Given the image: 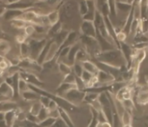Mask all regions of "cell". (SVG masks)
<instances>
[{
	"label": "cell",
	"instance_id": "cell-35",
	"mask_svg": "<svg viewBox=\"0 0 148 127\" xmlns=\"http://www.w3.org/2000/svg\"><path fill=\"white\" fill-rule=\"evenodd\" d=\"M73 73L77 77H81L82 72H83V68H82L81 63H75L73 65Z\"/></svg>",
	"mask_w": 148,
	"mask_h": 127
},
{
	"label": "cell",
	"instance_id": "cell-36",
	"mask_svg": "<svg viewBox=\"0 0 148 127\" xmlns=\"http://www.w3.org/2000/svg\"><path fill=\"white\" fill-rule=\"evenodd\" d=\"M56 118H51V117H48V118L45 119L44 121H40L39 123L40 127H51L56 121Z\"/></svg>",
	"mask_w": 148,
	"mask_h": 127
},
{
	"label": "cell",
	"instance_id": "cell-7",
	"mask_svg": "<svg viewBox=\"0 0 148 127\" xmlns=\"http://www.w3.org/2000/svg\"><path fill=\"white\" fill-rule=\"evenodd\" d=\"M19 75H20V77L22 78L24 80H25L29 84L33 85L36 87H40L41 85V82L40 81L39 79L32 73H29L25 71H22V72H19Z\"/></svg>",
	"mask_w": 148,
	"mask_h": 127
},
{
	"label": "cell",
	"instance_id": "cell-23",
	"mask_svg": "<svg viewBox=\"0 0 148 127\" xmlns=\"http://www.w3.org/2000/svg\"><path fill=\"white\" fill-rule=\"evenodd\" d=\"M90 60L89 59V54H88L84 48H80L79 51L77 52L75 57V63H82L83 61Z\"/></svg>",
	"mask_w": 148,
	"mask_h": 127
},
{
	"label": "cell",
	"instance_id": "cell-34",
	"mask_svg": "<svg viewBox=\"0 0 148 127\" xmlns=\"http://www.w3.org/2000/svg\"><path fill=\"white\" fill-rule=\"evenodd\" d=\"M36 117H37V119H38V121H39V123L40 122V121H44L45 119H46L48 117H49V110L47 109L46 107L42 106V108L40 109L39 114L37 115Z\"/></svg>",
	"mask_w": 148,
	"mask_h": 127
},
{
	"label": "cell",
	"instance_id": "cell-27",
	"mask_svg": "<svg viewBox=\"0 0 148 127\" xmlns=\"http://www.w3.org/2000/svg\"><path fill=\"white\" fill-rule=\"evenodd\" d=\"M10 24L12 26H14L16 29H18V30H21V29H25L26 27V26L28 25V23L26 21H25L24 20H22L21 18H15L12 21H10Z\"/></svg>",
	"mask_w": 148,
	"mask_h": 127
},
{
	"label": "cell",
	"instance_id": "cell-47",
	"mask_svg": "<svg viewBox=\"0 0 148 127\" xmlns=\"http://www.w3.org/2000/svg\"><path fill=\"white\" fill-rule=\"evenodd\" d=\"M121 127H132V125H126V126H121Z\"/></svg>",
	"mask_w": 148,
	"mask_h": 127
},
{
	"label": "cell",
	"instance_id": "cell-14",
	"mask_svg": "<svg viewBox=\"0 0 148 127\" xmlns=\"http://www.w3.org/2000/svg\"><path fill=\"white\" fill-rule=\"evenodd\" d=\"M16 110H11L4 113V122L7 127H13L15 123Z\"/></svg>",
	"mask_w": 148,
	"mask_h": 127
},
{
	"label": "cell",
	"instance_id": "cell-13",
	"mask_svg": "<svg viewBox=\"0 0 148 127\" xmlns=\"http://www.w3.org/2000/svg\"><path fill=\"white\" fill-rule=\"evenodd\" d=\"M23 11L24 10H20L6 9L3 17L6 21H11L14 19H15V18H19L22 14Z\"/></svg>",
	"mask_w": 148,
	"mask_h": 127
},
{
	"label": "cell",
	"instance_id": "cell-30",
	"mask_svg": "<svg viewBox=\"0 0 148 127\" xmlns=\"http://www.w3.org/2000/svg\"><path fill=\"white\" fill-rule=\"evenodd\" d=\"M18 93L19 94H21V93H23L25 91H27L29 90V84H28L27 82L24 80V79H22L20 77V79L18 80Z\"/></svg>",
	"mask_w": 148,
	"mask_h": 127
},
{
	"label": "cell",
	"instance_id": "cell-12",
	"mask_svg": "<svg viewBox=\"0 0 148 127\" xmlns=\"http://www.w3.org/2000/svg\"><path fill=\"white\" fill-rule=\"evenodd\" d=\"M78 33L76 31H69V33L67 34V36L66 37V40L64 41V44L62 45L60 49L64 47H71L73 45H75V43H77V40H78ZM59 49V50H60Z\"/></svg>",
	"mask_w": 148,
	"mask_h": 127
},
{
	"label": "cell",
	"instance_id": "cell-31",
	"mask_svg": "<svg viewBox=\"0 0 148 127\" xmlns=\"http://www.w3.org/2000/svg\"><path fill=\"white\" fill-rule=\"evenodd\" d=\"M78 10H79V14L80 15L83 16L87 13L88 11V5L86 1H80L78 3Z\"/></svg>",
	"mask_w": 148,
	"mask_h": 127
},
{
	"label": "cell",
	"instance_id": "cell-38",
	"mask_svg": "<svg viewBox=\"0 0 148 127\" xmlns=\"http://www.w3.org/2000/svg\"><path fill=\"white\" fill-rule=\"evenodd\" d=\"M26 118H27V115L24 111L18 109L16 110V121L23 122L26 120Z\"/></svg>",
	"mask_w": 148,
	"mask_h": 127
},
{
	"label": "cell",
	"instance_id": "cell-33",
	"mask_svg": "<svg viewBox=\"0 0 148 127\" xmlns=\"http://www.w3.org/2000/svg\"><path fill=\"white\" fill-rule=\"evenodd\" d=\"M94 76H93V75L90 74V72H86V71L83 70V72H82V76H81V79H82V81L85 83L86 87H87V85L89 84L92 80H93Z\"/></svg>",
	"mask_w": 148,
	"mask_h": 127
},
{
	"label": "cell",
	"instance_id": "cell-29",
	"mask_svg": "<svg viewBox=\"0 0 148 127\" xmlns=\"http://www.w3.org/2000/svg\"><path fill=\"white\" fill-rule=\"evenodd\" d=\"M59 71L61 74H63L64 76H66L69 73L72 72V68L67 65L66 64L62 63V62H59Z\"/></svg>",
	"mask_w": 148,
	"mask_h": 127
},
{
	"label": "cell",
	"instance_id": "cell-28",
	"mask_svg": "<svg viewBox=\"0 0 148 127\" xmlns=\"http://www.w3.org/2000/svg\"><path fill=\"white\" fill-rule=\"evenodd\" d=\"M42 108V105L40 104V103L38 101H36V102H33V103L32 104V106H30L29 108V113L32 115H34V116H37V115L39 114L40 110Z\"/></svg>",
	"mask_w": 148,
	"mask_h": 127
},
{
	"label": "cell",
	"instance_id": "cell-37",
	"mask_svg": "<svg viewBox=\"0 0 148 127\" xmlns=\"http://www.w3.org/2000/svg\"><path fill=\"white\" fill-rule=\"evenodd\" d=\"M75 80H76V76L72 72L67 74L66 76H64V83H66V84H75Z\"/></svg>",
	"mask_w": 148,
	"mask_h": 127
},
{
	"label": "cell",
	"instance_id": "cell-4",
	"mask_svg": "<svg viewBox=\"0 0 148 127\" xmlns=\"http://www.w3.org/2000/svg\"><path fill=\"white\" fill-rule=\"evenodd\" d=\"M86 92L84 91H81L77 88H74L67 91L66 94L64 95L65 99L71 103L72 105H75V103H81L83 101Z\"/></svg>",
	"mask_w": 148,
	"mask_h": 127
},
{
	"label": "cell",
	"instance_id": "cell-10",
	"mask_svg": "<svg viewBox=\"0 0 148 127\" xmlns=\"http://www.w3.org/2000/svg\"><path fill=\"white\" fill-rule=\"evenodd\" d=\"M59 49H60V46H58L56 43L54 42V41L51 40V44H50V46H49V50H48V52H47L45 60V62H44V63H46V62L52 61V60L56 57V55L58 54Z\"/></svg>",
	"mask_w": 148,
	"mask_h": 127
},
{
	"label": "cell",
	"instance_id": "cell-16",
	"mask_svg": "<svg viewBox=\"0 0 148 127\" xmlns=\"http://www.w3.org/2000/svg\"><path fill=\"white\" fill-rule=\"evenodd\" d=\"M21 95L22 99L25 100L26 102H36V101H38L40 99V96L39 94H37L36 92L32 91L30 89L29 91L21 93Z\"/></svg>",
	"mask_w": 148,
	"mask_h": 127
},
{
	"label": "cell",
	"instance_id": "cell-26",
	"mask_svg": "<svg viewBox=\"0 0 148 127\" xmlns=\"http://www.w3.org/2000/svg\"><path fill=\"white\" fill-rule=\"evenodd\" d=\"M98 95H99V93H97V92H94V91H89L87 93H86L84 96V99H83V101L87 103H91L96 101V100L98 99Z\"/></svg>",
	"mask_w": 148,
	"mask_h": 127
},
{
	"label": "cell",
	"instance_id": "cell-11",
	"mask_svg": "<svg viewBox=\"0 0 148 127\" xmlns=\"http://www.w3.org/2000/svg\"><path fill=\"white\" fill-rule=\"evenodd\" d=\"M83 70L86 71L88 72H90L92 74L93 76H96L99 71L98 67L97 66V64L94 63V61H90V60H87V61H85L81 63Z\"/></svg>",
	"mask_w": 148,
	"mask_h": 127
},
{
	"label": "cell",
	"instance_id": "cell-32",
	"mask_svg": "<svg viewBox=\"0 0 148 127\" xmlns=\"http://www.w3.org/2000/svg\"><path fill=\"white\" fill-rule=\"evenodd\" d=\"M123 106H124L125 110H127L132 114V112L135 109V103L133 102L132 99H126L122 101Z\"/></svg>",
	"mask_w": 148,
	"mask_h": 127
},
{
	"label": "cell",
	"instance_id": "cell-24",
	"mask_svg": "<svg viewBox=\"0 0 148 127\" xmlns=\"http://www.w3.org/2000/svg\"><path fill=\"white\" fill-rule=\"evenodd\" d=\"M120 118H121V122L122 126L132 125V115L130 112H128L127 110H125Z\"/></svg>",
	"mask_w": 148,
	"mask_h": 127
},
{
	"label": "cell",
	"instance_id": "cell-15",
	"mask_svg": "<svg viewBox=\"0 0 148 127\" xmlns=\"http://www.w3.org/2000/svg\"><path fill=\"white\" fill-rule=\"evenodd\" d=\"M58 111H59V115H60V118L66 124V126L75 127V125L73 123L71 118V117L68 115V113L66 112V110L62 108L60 106H59L58 107Z\"/></svg>",
	"mask_w": 148,
	"mask_h": 127
},
{
	"label": "cell",
	"instance_id": "cell-6",
	"mask_svg": "<svg viewBox=\"0 0 148 127\" xmlns=\"http://www.w3.org/2000/svg\"><path fill=\"white\" fill-rule=\"evenodd\" d=\"M79 48H80V46H79L78 42L75 43V45H73L72 46H71L68 54H67L66 57L65 58V60L62 63L66 64H67V65H69L70 67L72 68L74 64L75 63L76 54H77V52L79 51Z\"/></svg>",
	"mask_w": 148,
	"mask_h": 127
},
{
	"label": "cell",
	"instance_id": "cell-41",
	"mask_svg": "<svg viewBox=\"0 0 148 127\" xmlns=\"http://www.w3.org/2000/svg\"><path fill=\"white\" fill-rule=\"evenodd\" d=\"M59 107V105L58 103L53 99H51L50 103H49V106L47 107V109L49 110V111H53V110H56L58 109Z\"/></svg>",
	"mask_w": 148,
	"mask_h": 127
},
{
	"label": "cell",
	"instance_id": "cell-46",
	"mask_svg": "<svg viewBox=\"0 0 148 127\" xmlns=\"http://www.w3.org/2000/svg\"><path fill=\"white\" fill-rule=\"evenodd\" d=\"M5 58L6 57H4L3 55H0V63H1L2 61H4V60H5Z\"/></svg>",
	"mask_w": 148,
	"mask_h": 127
},
{
	"label": "cell",
	"instance_id": "cell-44",
	"mask_svg": "<svg viewBox=\"0 0 148 127\" xmlns=\"http://www.w3.org/2000/svg\"><path fill=\"white\" fill-rule=\"evenodd\" d=\"M101 127H112V124L109 121H105L101 123Z\"/></svg>",
	"mask_w": 148,
	"mask_h": 127
},
{
	"label": "cell",
	"instance_id": "cell-1",
	"mask_svg": "<svg viewBox=\"0 0 148 127\" xmlns=\"http://www.w3.org/2000/svg\"><path fill=\"white\" fill-rule=\"evenodd\" d=\"M98 63L106 64L118 69L127 68V64L119 48H113L108 51L101 52L95 57Z\"/></svg>",
	"mask_w": 148,
	"mask_h": 127
},
{
	"label": "cell",
	"instance_id": "cell-21",
	"mask_svg": "<svg viewBox=\"0 0 148 127\" xmlns=\"http://www.w3.org/2000/svg\"><path fill=\"white\" fill-rule=\"evenodd\" d=\"M74 88H77L75 84H66V83H64L63 82L59 86V88H57L56 91H57L58 95H64L67 91H69L70 90L74 89Z\"/></svg>",
	"mask_w": 148,
	"mask_h": 127
},
{
	"label": "cell",
	"instance_id": "cell-19",
	"mask_svg": "<svg viewBox=\"0 0 148 127\" xmlns=\"http://www.w3.org/2000/svg\"><path fill=\"white\" fill-rule=\"evenodd\" d=\"M62 30V22L60 21L56 23L53 26H50V28L48 30V33H47V36L49 37L50 38L49 40L52 39L57 33H59L60 31Z\"/></svg>",
	"mask_w": 148,
	"mask_h": 127
},
{
	"label": "cell",
	"instance_id": "cell-39",
	"mask_svg": "<svg viewBox=\"0 0 148 127\" xmlns=\"http://www.w3.org/2000/svg\"><path fill=\"white\" fill-rule=\"evenodd\" d=\"M25 34V36L27 37H32L35 33V30H34V26L32 24H28L26 26V27L24 29Z\"/></svg>",
	"mask_w": 148,
	"mask_h": 127
},
{
	"label": "cell",
	"instance_id": "cell-43",
	"mask_svg": "<svg viewBox=\"0 0 148 127\" xmlns=\"http://www.w3.org/2000/svg\"><path fill=\"white\" fill-rule=\"evenodd\" d=\"M51 127H67V126H66V124L64 123V121H62L60 118H59L56 120L55 123L53 124V126H52Z\"/></svg>",
	"mask_w": 148,
	"mask_h": 127
},
{
	"label": "cell",
	"instance_id": "cell-42",
	"mask_svg": "<svg viewBox=\"0 0 148 127\" xmlns=\"http://www.w3.org/2000/svg\"><path fill=\"white\" fill-rule=\"evenodd\" d=\"M26 39H27V37L25 36V34H18V36L16 37V41H18L19 44H21V43H24L26 41Z\"/></svg>",
	"mask_w": 148,
	"mask_h": 127
},
{
	"label": "cell",
	"instance_id": "cell-18",
	"mask_svg": "<svg viewBox=\"0 0 148 127\" xmlns=\"http://www.w3.org/2000/svg\"><path fill=\"white\" fill-rule=\"evenodd\" d=\"M46 17H47L48 21H49V26H53V25L60 21V10H53Z\"/></svg>",
	"mask_w": 148,
	"mask_h": 127
},
{
	"label": "cell",
	"instance_id": "cell-3",
	"mask_svg": "<svg viewBox=\"0 0 148 127\" xmlns=\"http://www.w3.org/2000/svg\"><path fill=\"white\" fill-rule=\"evenodd\" d=\"M47 41H48V40L46 38L30 40L28 42L29 46L30 47V54H29V59L31 61H36L43 48L45 46Z\"/></svg>",
	"mask_w": 148,
	"mask_h": 127
},
{
	"label": "cell",
	"instance_id": "cell-20",
	"mask_svg": "<svg viewBox=\"0 0 148 127\" xmlns=\"http://www.w3.org/2000/svg\"><path fill=\"white\" fill-rule=\"evenodd\" d=\"M69 33V31L68 30H62L59 33H57L56 36L52 38V41L56 42L58 46H60V48L62 45L64 44V41L66 40V37L67 36V34Z\"/></svg>",
	"mask_w": 148,
	"mask_h": 127
},
{
	"label": "cell",
	"instance_id": "cell-2",
	"mask_svg": "<svg viewBox=\"0 0 148 127\" xmlns=\"http://www.w3.org/2000/svg\"><path fill=\"white\" fill-rule=\"evenodd\" d=\"M80 41H82V45L84 46V49L86 51L89 56H92L94 58L98 53L101 52L99 44L95 37L82 35L80 37Z\"/></svg>",
	"mask_w": 148,
	"mask_h": 127
},
{
	"label": "cell",
	"instance_id": "cell-25",
	"mask_svg": "<svg viewBox=\"0 0 148 127\" xmlns=\"http://www.w3.org/2000/svg\"><path fill=\"white\" fill-rule=\"evenodd\" d=\"M11 49V46L8 41L5 39H0V52L3 54H7Z\"/></svg>",
	"mask_w": 148,
	"mask_h": 127
},
{
	"label": "cell",
	"instance_id": "cell-40",
	"mask_svg": "<svg viewBox=\"0 0 148 127\" xmlns=\"http://www.w3.org/2000/svg\"><path fill=\"white\" fill-rule=\"evenodd\" d=\"M51 98L46 96V95H40L39 99V102L40 103V104L42 105V106L47 108L48 106H49V103H50V101H51Z\"/></svg>",
	"mask_w": 148,
	"mask_h": 127
},
{
	"label": "cell",
	"instance_id": "cell-5",
	"mask_svg": "<svg viewBox=\"0 0 148 127\" xmlns=\"http://www.w3.org/2000/svg\"><path fill=\"white\" fill-rule=\"evenodd\" d=\"M80 30L84 36L96 38V28L94 26L93 21H82L80 26Z\"/></svg>",
	"mask_w": 148,
	"mask_h": 127
},
{
	"label": "cell",
	"instance_id": "cell-9",
	"mask_svg": "<svg viewBox=\"0 0 148 127\" xmlns=\"http://www.w3.org/2000/svg\"><path fill=\"white\" fill-rule=\"evenodd\" d=\"M0 95L6 99H10L14 97V91L11 86L3 82L0 84Z\"/></svg>",
	"mask_w": 148,
	"mask_h": 127
},
{
	"label": "cell",
	"instance_id": "cell-17",
	"mask_svg": "<svg viewBox=\"0 0 148 127\" xmlns=\"http://www.w3.org/2000/svg\"><path fill=\"white\" fill-rule=\"evenodd\" d=\"M148 100V93L147 90L146 88H143L142 86V88L137 93V96H136V101L137 103L140 104V105H146L147 103Z\"/></svg>",
	"mask_w": 148,
	"mask_h": 127
},
{
	"label": "cell",
	"instance_id": "cell-45",
	"mask_svg": "<svg viewBox=\"0 0 148 127\" xmlns=\"http://www.w3.org/2000/svg\"><path fill=\"white\" fill-rule=\"evenodd\" d=\"M4 121V113L0 112V122Z\"/></svg>",
	"mask_w": 148,
	"mask_h": 127
},
{
	"label": "cell",
	"instance_id": "cell-22",
	"mask_svg": "<svg viewBox=\"0 0 148 127\" xmlns=\"http://www.w3.org/2000/svg\"><path fill=\"white\" fill-rule=\"evenodd\" d=\"M30 54V47L28 42H24L20 44V55L21 59H29Z\"/></svg>",
	"mask_w": 148,
	"mask_h": 127
},
{
	"label": "cell",
	"instance_id": "cell-8",
	"mask_svg": "<svg viewBox=\"0 0 148 127\" xmlns=\"http://www.w3.org/2000/svg\"><path fill=\"white\" fill-rule=\"evenodd\" d=\"M88 5V11L87 13L82 17L83 21H94L95 14L97 11V7H96V3L95 1H86Z\"/></svg>",
	"mask_w": 148,
	"mask_h": 127
}]
</instances>
